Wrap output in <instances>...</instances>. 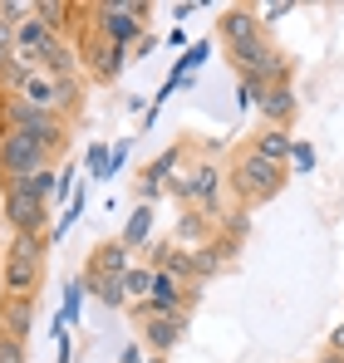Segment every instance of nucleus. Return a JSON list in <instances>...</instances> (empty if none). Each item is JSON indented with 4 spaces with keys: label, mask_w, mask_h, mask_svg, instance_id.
<instances>
[{
    "label": "nucleus",
    "mask_w": 344,
    "mask_h": 363,
    "mask_svg": "<svg viewBox=\"0 0 344 363\" xmlns=\"http://www.w3.org/2000/svg\"><path fill=\"white\" fill-rule=\"evenodd\" d=\"M5 216H10L15 236H40V231H45V196L30 191L25 177L5 182Z\"/></svg>",
    "instance_id": "obj_1"
},
{
    "label": "nucleus",
    "mask_w": 344,
    "mask_h": 363,
    "mask_svg": "<svg viewBox=\"0 0 344 363\" xmlns=\"http://www.w3.org/2000/svg\"><path fill=\"white\" fill-rule=\"evenodd\" d=\"M5 133H30V138L45 143V147H59V143H64V123H59L55 113H45V108H30L25 99L5 104Z\"/></svg>",
    "instance_id": "obj_2"
},
{
    "label": "nucleus",
    "mask_w": 344,
    "mask_h": 363,
    "mask_svg": "<svg viewBox=\"0 0 344 363\" xmlns=\"http://www.w3.org/2000/svg\"><path fill=\"white\" fill-rule=\"evenodd\" d=\"M45 152H50V147L35 143L30 133H5V138H0V172H5V182L40 172V167H45Z\"/></svg>",
    "instance_id": "obj_3"
},
{
    "label": "nucleus",
    "mask_w": 344,
    "mask_h": 363,
    "mask_svg": "<svg viewBox=\"0 0 344 363\" xmlns=\"http://www.w3.org/2000/svg\"><path fill=\"white\" fill-rule=\"evenodd\" d=\"M5 285L10 295H30L40 285V236H15L5 255Z\"/></svg>",
    "instance_id": "obj_4"
},
{
    "label": "nucleus",
    "mask_w": 344,
    "mask_h": 363,
    "mask_svg": "<svg viewBox=\"0 0 344 363\" xmlns=\"http://www.w3.org/2000/svg\"><path fill=\"white\" fill-rule=\"evenodd\" d=\"M236 60H241V74H246V84H261V89H271V84H286V60L271 50V45H246V50H236Z\"/></svg>",
    "instance_id": "obj_5"
},
{
    "label": "nucleus",
    "mask_w": 344,
    "mask_h": 363,
    "mask_svg": "<svg viewBox=\"0 0 344 363\" xmlns=\"http://www.w3.org/2000/svg\"><path fill=\"white\" fill-rule=\"evenodd\" d=\"M281 167L276 162H266V157H256V152H246L241 162H236V186L251 196V201H261V196H276L281 191Z\"/></svg>",
    "instance_id": "obj_6"
},
{
    "label": "nucleus",
    "mask_w": 344,
    "mask_h": 363,
    "mask_svg": "<svg viewBox=\"0 0 344 363\" xmlns=\"http://www.w3.org/2000/svg\"><path fill=\"white\" fill-rule=\"evenodd\" d=\"M94 15H99V30H104L114 45H128V40L138 35V25H143L138 15H148V5H99Z\"/></svg>",
    "instance_id": "obj_7"
},
{
    "label": "nucleus",
    "mask_w": 344,
    "mask_h": 363,
    "mask_svg": "<svg viewBox=\"0 0 344 363\" xmlns=\"http://www.w3.org/2000/svg\"><path fill=\"white\" fill-rule=\"evenodd\" d=\"M59 40H55V30L35 15V20H25V25H15V55L20 60H50V50H55Z\"/></svg>",
    "instance_id": "obj_8"
},
{
    "label": "nucleus",
    "mask_w": 344,
    "mask_h": 363,
    "mask_svg": "<svg viewBox=\"0 0 344 363\" xmlns=\"http://www.w3.org/2000/svg\"><path fill=\"white\" fill-rule=\"evenodd\" d=\"M222 40L231 45V55L246 50V45H256V40H261L256 15H251V10H227V20H222Z\"/></svg>",
    "instance_id": "obj_9"
},
{
    "label": "nucleus",
    "mask_w": 344,
    "mask_h": 363,
    "mask_svg": "<svg viewBox=\"0 0 344 363\" xmlns=\"http://www.w3.org/2000/svg\"><path fill=\"white\" fill-rule=\"evenodd\" d=\"M177 191H182L187 201H197V206H212V201H217V167H197L192 177L177 182Z\"/></svg>",
    "instance_id": "obj_10"
},
{
    "label": "nucleus",
    "mask_w": 344,
    "mask_h": 363,
    "mask_svg": "<svg viewBox=\"0 0 344 363\" xmlns=\"http://www.w3.org/2000/svg\"><path fill=\"white\" fill-rule=\"evenodd\" d=\"M177 304H182V290L158 270V275H153V290H148V300H143V314H177Z\"/></svg>",
    "instance_id": "obj_11"
},
{
    "label": "nucleus",
    "mask_w": 344,
    "mask_h": 363,
    "mask_svg": "<svg viewBox=\"0 0 344 363\" xmlns=\"http://www.w3.org/2000/svg\"><path fill=\"white\" fill-rule=\"evenodd\" d=\"M261 113L271 118V128H281L286 118H295V94H290V84H271V89L261 94Z\"/></svg>",
    "instance_id": "obj_12"
},
{
    "label": "nucleus",
    "mask_w": 344,
    "mask_h": 363,
    "mask_svg": "<svg viewBox=\"0 0 344 363\" xmlns=\"http://www.w3.org/2000/svg\"><path fill=\"white\" fill-rule=\"evenodd\" d=\"M15 99H25L30 108H45V113H55V108H59V99H55V79H50V74H30V79H25V89H20Z\"/></svg>",
    "instance_id": "obj_13"
},
{
    "label": "nucleus",
    "mask_w": 344,
    "mask_h": 363,
    "mask_svg": "<svg viewBox=\"0 0 344 363\" xmlns=\"http://www.w3.org/2000/svg\"><path fill=\"white\" fill-rule=\"evenodd\" d=\"M133 265H128V245L123 241H109L94 250V265H89V275H128Z\"/></svg>",
    "instance_id": "obj_14"
},
{
    "label": "nucleus",
    "mask_w": 344,
    "mask_h": 363,
    "mask_svg": "<svg viewBox=\"0 0 344 363\" xmlns=\"http://www.w3.org/2000/svg\"><path fill=\"white\" fill-rule=\"evenodd\" d=\"M251 152H256V157H266V162H276V167H281V162H286L290 152H295V143H290V133H286V128H266V133H261V138H256V147H251Z\"/></svg>",
    "instance_id": "obj_15"
},
{
    "label": "nucleus",
    "mask_w": 344,
    "mask_h": 363,
    "mask_svg": "<svg viewBox=\"0 0 344 363\" xmlns=\"http://www.w3.org/2000/svg\"><path fill=\"white\" fill-rule=\"evenodd\" d=\"M177 334H182V314H148V344L153 349L177 344Z\"/></svg>",
    "instance_id": "obj_16"
},
{
    "label": "nucleus",
    "mask_w": 344,
    "mask_h": 363,
    "mask_svg": "<svg viewBox=\"0 0 344 363\" xmlns=\"http://www.w3.org/2000/svg\"><path fill=\"white\" fill-rule=\"evenodd\" d=\"M30 319H35V300H30V295H15V300L5 304V329H10V339H20V334L30 329Z\"/></svg>",
    "instance_id": "obj_17"
},
{
    "label": "nucleus",
    "mask_w": 344,
    "mask_h": 363,
    "mask_svg": "<svg viewBox=\"0 0 344 363\" xmlns=\"http://www.w3.org/2000/svg\"><path fill=\"white\" fill-rule=\"evenodd\" d=\"M148 226H153V211H148V206H138V211L128 216V226H123V236H118V241L133 250V245H143V241H148Z\"/></svg>",
    "instance_id": "obj_18"
},
{
    "label": "nucleus",
    "mask_w": 344,
    "mask_h": 363,
    "mask_svg": "<svg viewBox=\"0 0 344 363\" xmlns=\"http://www.w3.org/2000/svg\"><path fill=\"white\" fill-rule=\"evenodd\" d=\"M45 74H50V79H74V55H69L64 45H55L50 60H45Z\"/></svg>",
    "instance_id": "obj_19"
},
{
    "label": "nucleus",
    "mask_w": 344,
    "mask_h": 363,
    "mask_svg": "<svg viewBox=\"0 0 344 363\" xmlns=\"http://www.w3.org/2000/svg\"><path fill=\"white\" fill-rule=\"evenodd\" d=\"M94 290H99V300H104V304H123V300H128L123 275H99V280H94Z\"/></svg>",
    "instance_id": "obj_20"
},
{
    "label": "nucleus",
    "mask_w": 344,
    "mask_h": 363,
    "mask_svg": "<svg viewBox=\"0 0 344 363\" xmlns=\"http://www.w3.org/2000/svg\"><path fill=\"white\" fill-rule=\"evenodd\" d=\"M94 60H99V79H114L118 69H123V45H109V50H99Z\"/></svg>",
    "instance_id": "obj_21"
},
{
    "label": "nucleus",
    "mask_w": 344,
    "mask_h": 363,
    "mask_svg": "<svg viewBox=\"0 0 344 363\" xmlns=\"http://www.w3.org/2000/svg\"><path fill=\"white\" fill-rule=\"evenodd\" d=\"M123 290L148 300V290H153V270H128V275H123Z\"/></svg>",
    "instance_id": "obj_22"
},
{
    "label": "nucleus",
    "mask_w": 344,
    "mask_h": 363,
    "mask_svg": "<svg viewBox=\"0 0 344 363\" xmlns=\"http://www.w3.org/2000/svg\"><path fill=\"white\" fill-rule=\"evenodd\" d=\"M10 60H15V25L0 20V69H5Z\"/></svg>",
    "instance_id": "obj_23"
},
{
    "label": "nucleus",
    "mask_w": 344,
    "mask_h": 363,
    "mask_svg": "<svg viewBox=\"0 0 344 363\" xmlns=\"http://www.w3.org/2000/svg\"><path fill=\"white\" fill-rule=\"evenodd\" d=\"M89 172H94V177H109V172H114V167H109V152H104L99 143L89 147Z\"/></svg>",
    "instance_id": "obj_24"
},
{
    "label": "nucleus",
    "mask_w": 344,
    "mask_h": 363,
    "mask_svg": "<svg viewBox=\"0 0 344 363\" xmlns=\"http://www.w3.org/2000/svg\"><path fill=\"white\" fill-rule=\"evenodd\" d=\"M0 363H25V349H20V339H0Z\"/></svg>",
    "instance_id": "obj_25"
},
{
    "label": "nucleus",
    "mask_w": 344,
    "mask_h": 363,
    "mask_svg": "<svg viewBox=\"0 0 344 363\" xmlns=\"http://www.w3.org/2000/svg\"><path fill=\"white\" fill-rule=\"evenodd\" d=\"M79 295H84V285H69V300H64V314H69V319L79 314Z\"/></svg>",
    "instance_id": "obj_26"
},
{
    "label": "nucleus",
    "mask_w": 344,
    "mask_h": 363,
    "mask_svg": "<svg viewBox=\"0 0 344 363\" xmlns=\"http://www.w3.org/2000/svg\"><path fill=\"white\" fill-rule=\"evenodd\" d=\"M123 363H143V354H138V349L128 344V349H123Z\"/></svg>",
    "instance_id": "obj_27"
},
{
    "label": "nucleus",
    "mask_w": 344,
    "mask_h": 363,
    "mask_svg": "<svg viewBox=\"0 0 344 363\" xmlns=\"http://www.w3.org/2000/svg\"><path fill=\"white\" fill-rule=\"evenodd\" d=\"M335 354H340V359H344V324H340V329H335Z\"/></svg>",
    "instance_id": "obj_28"
},
{
    "label": "nucleus",
    "mask_w": 344,
    "mask_h": 363,
    "mask_svg": "<svg viewBox=\"0 0 344 363\" xmlns=\"http://www.w3.org/2000/svg\"><path fill=\"white\" fill-rule=\"evenodd\" d=\"M320 363H344V359H340V354H335V349H330V354H325V359H320Z\"/></svg>",
    "instance_id": "obj_29"
}]
</instances>
